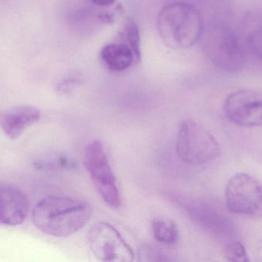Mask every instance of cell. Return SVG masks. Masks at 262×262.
Returning a JSON list of instances; mask_svg holds the SVG:
<instances>
[{
	"instance_id": "6da1fadb",
	"label": "cell",
	"mask_w": 262,
	"mask_h": 262,
	"mask_svg": "<svg viewBox=\"0 0 262 262\" xmlns=\"http://www.w3.org/2000/svg\"><path fill=\"white\" fill-rule=\"evenodd\" d=\"M92 209L88 203L70 197L50 195L38 201L32 221L41 232L64 238L79 232L90 221Z\"/></svg>"
},
{
	"instance_id": "7a4b0ae2",
	"label": "cell",
	"mask_w": 262,
	"mask_h": 262,
	"mask_svg": "<svg viewBox=\"0 0 262 262\" xmlns=\"http://www.w3.org/2000/svg\"><path fill=\"white\" fill-rule=\"evenodd\" d=\"M162 39L173 49H185L201 38L204 29L203 16L193 5L175 2L163 8L157 18Z\"/></svg>"
},
{
	"instance_id": "3957f363",
	"label": "cell",
	"mask_w": 262,
	"mask_h": 262,
	"mask_svg": "<svg viewBox=\"0 0 262 262\" xmlns=\"http://www.w3.org/2000/svg\"><path fill=\"white\" fill-rule=\"evenodd\" d=\"M176 150L183 163L194 166L208 164L220 155V144L215 137L189 118L183 120L179 126Z\"/></svg>"
},
{
	"instance_id": "277c9868",
	"label": "cell",
	"mask_w": 262,
	"mask_h": 262,
	"mask_svg": "<svg viewBox=\"0 0 262 262\" xmlns=\"http://www.w3.org/2000/svg\"><path fill=\"white\" fill-rule=\"evenodd\" d=\"M84 164L103 201L112 209L121 207V195L116 177L104 146L99 140H94L88 145L84 151Z\"/></svg>"
},
{
	"instance_id": "5b68a950",
	"label": "cell",
	"mask_w": 262,
	"mask_h": 262,
	"mask_svg": "<svg viewBox=\"0 0 262 262\" xmlns=\"http://www.w3.org/2000/svg\"><path fill=\"white\" fill-rule=\"evenodd\" d=\"M228 210L252 218H262V183L249 174L239 172L231 177L225 191Z\"/></svg>"
},
{
	"instance_id": "8992f818",
	"label": "cell",
	"mask_w": 262,
	"mask_h": 262,
	"mask_svg": "<svg viewBox=\"0 0 262 262\" xmlns=\"http://www.w3.org/2000/svg\"><path fill=\"white\" fill-rule=\"evenodd\" d=\"M88 241L98 261L129 262L135 258L134 250L119 231L106 221H100L91 228Z\"/></svg>"
},
{
	"instance_id": "52a82bcc",
	"label": "cell",
	"mask_w": 262,
	"mask_h": 262,
	"mask_svg": "<svg viewBox=\"0 0 262 262\" xmlns=\"http://www.w3.org/2000/svg\"><path fill=\"white\" fill-rule=\"evenodd\" d=\"M207 38L208 52L215 66L230 73L243 69L246 55L238 37L231 28L215 26Z\"/></svg>"
},
{
	"instance_id": "ba28073f",
	"label": "cell",
	"mask_w": 262,
	"mask_h": 262,
	"mask_svg": "<svg viewBox=\"0 0 262 262\" xmlns=\"http://www.w3.org/2000/svg\"><path fill=\"white\" fill-rule=\"evenodd\" d=\"M224 112L229 121L241 127L262 126V95L252 90H239L226 98Z\"/></svg>"
},
{
	"instance_id": "9c48e42d",
	"label": "cell",
	"mask_w": 262,
	"mask_h": 262,
	"mask_svg": "<svg viewBox=\"0 0 262 262\" xmlns=\"http://www.w3.org/2000/svg\"><path fill=\"white\" fill-rule=\"evenodd\" d=\"M191 218L206 231L224 240H230L235 234L233 223L213 206L192 203L185 207Z\"/></svg>"
},
{
	"instance_id": "30bf717a",
	"label": "cell",
	"mask_w": 262,
	"mask_h": 262,
	"mask_svg": "<svg viewBox=\"0 0 262 262\" xmlns=\"http://www.w3.org/2000/svg\"><path fill=\"white\" fill-rule=\"evenodd\" d=\"M29 198L14 186L0 184V224L16 226L23 224L29 215Z\"/></svg>"
},
{
	"instance_id": "8fae6325",
	"label": "cell",
	"mask_w": 262,
	"mask_h": 262,
	"mask_svg": "<svg viewBox=\"0 0 262 262\" xmlns=\"http://www.w3.org/2000/svg\"><path fill=\"white\" fill-rule=\"evenodd\" d=\"M41 112L32 106H19L0 112V128L10 139L19 138L29 127L38 123Z\"/></svg>"
},
{
	"instance_id": "7c38bea8",
	"label": "cell",
	"mask_w": 262,
	"mask_h": 262,
	"mask_svg": "<svg viewBox=\"0 0 262 262\" xmlns=\"http://www.w3.org/2000/svg\"><path fill=\"white\" fill-rule=\"evenodd\" d=\"M101 60L113 72H122L137 63L132 49L127 43H110L101 49Z\"/></svg>"
},
{
	"instance_id": "4fadbf2b",
	"label": "cell",
	"mask_w": 262,
	"mask_h": 262,
	"mask_svg": "<svg viewBox=\"0 0 262 262\" xmlns=\"http://www.w3.org/2000/svg\"><path fill=\"white\" fill-rule=\"evenodd\" d=\"M152 232L156 241L166 246H173L180 240L178 227L169 218H154L152 221Z\"/></svg>"
},
{
	"instance_id": "5bb4252c",
	"label": "cell",
	"mask_w": 262,
	"mask_h": 262,
	"mask_svg": "<svg viewBox=\"0 0 262 262\" xmlns=\"http://www.w3.org/2000/svg\"><path fill=\"white\" fill-rule=\"evenodd\" d=\"M246 46L249 56L262 68V28L255 29L249 34Z\"/></svg>"
},
{
	"instance_id": "9a60e30c",
	"label": "cell",
	"mask_w": 262,
	"mask_h": 262,
	"mask_svg": "<svg viewBox=\"0 0 262 262\" xmlns=\"http://www.w3.org/2000/svg\"><path fill=\"white\" fill-rule=\"evenodd\" d=\"M124 36L127 40V44L132 49L136 60L140 61L141 58V40H140V30L135 22L129 19L124 27Z\"/></svg>"
},
{
	"instance_id": "2e32d148",
	"label": "cell",
	"mask_w": 262,
	"mask_h": 262,
	"mask_svg": "<svg viewBox=\"0 0 262 262\" xmlns=\"http://www.w3.org/2000/svg\"><path fill=\"white\" fill-rule=\"evenodd\" d=\"M138 255L140 257L139 260L142 261H169L173 260L163 249L147 244L142 246L139 250Z\"/></svg>"
},
{
	"instance_id": "e0dca14e",
	"label": "cell",
	"mask_w": 262,
	"mask_h": 262,
	"mask_svg": "<svg viewBox=\"0 0 262 262\" xmlns=\"http://www.w3.org/2000/svg\"><path fill=\"white\" fill-rule=\"evenodd\" d=\"M224 254L229 261L249 262L250 261L246 248L239 241H230L226 244Z\"/></svg>"
},
{
	"instance_id": "ac0fdd59",
	"label": "cell",
	"mask_w": 262,
	"mask_h": 262,
	"mask_svg": "<svg viewBox=\"0 0 262 262\" xmlns=\"http://www.w3.org/2000/svg\"><path fill=\"white\" fill-rule=\"evenodd\" d=\"M92 1L98 6H107L113 4L115 0H92Z\"/></svg>"
}]
</instances>
